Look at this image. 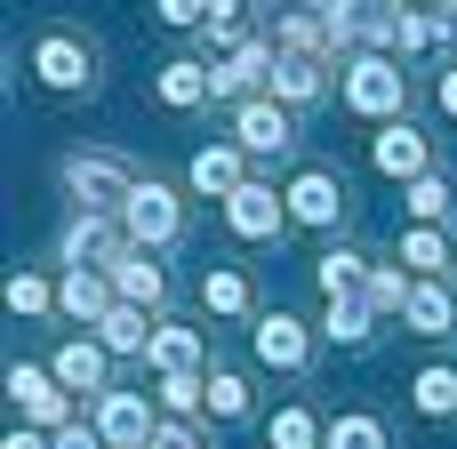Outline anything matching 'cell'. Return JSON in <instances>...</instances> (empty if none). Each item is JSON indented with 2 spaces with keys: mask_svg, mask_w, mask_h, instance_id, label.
Instances as JSON below:
<instances>
[{
  "mask_svg": "<svg viewBox=\"0 0 457 449\" xmlns=\"http://www.w3.org/2000/svg\"><path fill=\"white\" fill-rule=\"evenodd\" d=\"M64 185L80 193V209H129V201H137L129 169H120V161H96V153H88V161L72 153V161H64Z\"/></svg>",
  "mask_w": 457,
  "mask_h": 449,
  "instance_id": "obj_1",
  "label": "cell"
},
{
  "mask_svg": "<svg viewBox=\"0 0 457 449\" xmlns=\"http://www.w3.org/2000/svg\"><path fill=\"white\" fill-rule=\"evenodd\" d=\"M96 434H104V449H153L161 426H153L145 394H120V386H112V394L96 402Z\"/></svg>",
  "mask_w": 457,
  "mask_h": 449,
  "instance_id": "obj_2",
  "label": "cell"
},
{
  "mask_svg": "<svg viewBox=\"0 0 457 449\" xmlns=\"http://www.w3.org/2000/svg\"><path fill=\"white\" fill-rule=\"evenodd\" d=\"M8 394H16V410L32 426H72V402H64V386L48 370H8Z\"/></svg>",
  "mask_w": 457,
  "mask_h": 449,
  "instance_id": "obj_3",
  "label": "cell"
},
{
  "mask_svg": "<svg viewBox=\"0 0 457 449\" xmlns=\"http://www.w3.org/2000/svg\"><path fill=\"white\" fill-rule=\"evenodd\" d=\"M345 104H353V112H394V104H402V72H394L386 56H361V64L345 72Z\"/></svg>",
  "mask_w": 457,
  "mask_h": 449,
  "instance_id": "obj_4",
  "label": "cell"
},
{
  "mask_svg": "<svg viewBox=\"0 0 457 449\" xmlns=\"http://www.w3.org/2000/svg\"><path fill=\"white\" fill-rule=\"evenodd\" d=\"M48 378H56L64 394H96V402L112 394V386H104V345H64V353L48 362Z\"/></svg>",
  "mask_w": 457,
  "mask_h": 449,
  "instance_id": "obj_5",
  "label": "cell"
},
{
  "mask_svg": "<svg viewBox=\"0 0 457 449\" xmlns=\"http://www.w3.org/2000/svg\"><path fill=\"white\" fill-rule=\"evenodd\" d=\"M289 209H297V217H305V225H329V217H337V209H345V185H337V177H329V169H305V177H297V185H289Z\"/></svg>",
  "mask_w": 457,
  "mask_h": 449,
  "instance_id": "obj_6",
  "label": "cell"
},
{
  "mask_svg": "<svg viewBox=\"0 0 457 449\" xmlns=\"http://www.w3.org/2000/svg\"><path fill=\"white\" fill-rule=\"evenodd\" d=\"M225 217H233V233H241V241H265V233H281V201H273L265 185H241V193L225 201Z\"/></svg>",
  "mask_w": 457,
  "mask_h": 449,
  "instance_id": "obj_7",
  "label": "cell"
},
{
  "mask_svg": "<svg viewBox=\"0 0 457 449\" xmlns=\"http://www.w3.org/2000/svg\"><path fill=\"white\" fill-rule=\"evenodd\" d=\"M120 217H129L137 241H169V233H177V201H169L161 185H137V201H129Z\"/></svg>",
  "mask_w": 457,
  "mask_h": 449,
  "instance_id": "obj_8",
  "label": "cell"
},
{
  "mask_svg": "<svg viewBox=\"0 0 457 449\" xmlns=\"http://www.w3.org/2000/svg\"><path fill=\"white\" fill-rule=\"evenodd\" d=\"M257 362H265V370H297V362H305V329H297L289 313L257 321Z\"/></svg>",
  "mask_w": 457,
  "mask_h": 449,
  "instance_id": "obj_9",
  "label": "cell"
},
{
  "mask_svg": "<svg viewBox=\"0 0 457 449\" xmlns=\"http://www.w3.org/2000/svg\"><path fill=\"white\" fill-rule=\"evenodd\" d=\"M378 169H386V177H418V169H426V137H418L410 121H394V129L378 137Z\"/></svg>",
  "mask_w": 457,
  "mask_h": 449,
  "instance_id": "obj_10",
  "label": "cell"
},
{
  "mask_svg": "<svg viewBox=\"0 0 457 449\" xmlns=\"http://www.w3.org/2000/svg\"><path fill=\"white\" fill-rule=\"evenodd\" d=\"M241 145L249 153H281L289 145V112L281 104H241Z\"/></svg>",
  "mask_w": 457,
  "mask_h": 449,
  "instance_id": "obj_11",
  "label": "cell"
},
{
  "mask_svg": "<svg viewBox=\"0 0 457 449\" xmlns=\"http://www.w3.org/2000/svg\"><path fill=\"white\" fill-rule=\"evenodd\" d=\"M64 257H72V265H80V257H104V265H120L129 249H120V233H112L104 217H80V225L64 233Z\"/></svg>",
  "mask_w": 457,
  "mask_h": 449,
  "instance_id": "obj_12",
  "label": "cell"
},
{
  "mask_svg": "<svg viewBox=\"0 0 457 449\" xmlns=\"http://www.w3.org/2000/svg\"><path fill=\"white\" fill-rule=\"evenodd\" d=\"M32 64H40V80H48V88H80V80H88V56H80L72 40H40V56H32Z\"/></svg>",
  "mask_w": 457,
  "mask_h": 449,
  "instance_id": "obj_13",
  "label": "cell"
},
{
  "mask_svg": "<svg viewBox=\"0 0 457 449\" xmlns=\"http://www.w3.org/2000/svg\"><path fill=\"white\" fill-rule=\"evenodd\" d=\"M96 329H104V353H145V345L161 337V329H145V313H137V305H112Z\"/></svg>",
  "mask_w": 457,
  "mask_h": 449,
  "instance_id": "obj_14",
  "label": "cell"
},
{
  "mask_svg": "<svg viewBox=\"0 0 457 449\" xmlns=\"http://www.w3.org/2000/svg\"><path fill=\"white\" fill-rule=\"evenodd\" d=\"M161 96H169V104H201V96H217V88H209V64H193V56L161 64Z\"/></svg>",
  "mask_w": 457,
  "mask_h": 449,
  "instance_id": "obj_15",
  "label": "cell"
},
{
  "mask_svg": "<svg viewBox=\"0 0 457 449\" xmlns=\"http://www.w3.org/2000/svg\"><path fill=\"white\" fill-rule=\"evenodd\" d=\"M193 193H225V201H233V193H241V161H233L225 145H217V153H193Z\"/></svg>",
  "mask_w": 457,
  "mask_h": 449,
  "instance_id": "obj_16",
  "label": "cell"
},
{
  "mask_svg": "<svg viewBox=\"0 0 457 449\" xmlns=\"http://www.w3.org/2000/svg\"><path fill=\"white\" fill-rule=\"evenodd\" d=\"M193 362H201V337L193 329H161L153 337V370L161 378H193Z\"/></svg>",
  "mask_w": 457,
  "mask_h": 449,
  "instance_id": "obj_17",
  "label": "cell"
},
{
  "mask_svg": "<svg viewBox=\"0 0 457 449\" xmlns=\"http://www.w3.org/2000/svg\"><path fill=\"white\" fill-rule=\"evenodd\" d=\"M112 289H120L129 305H153V297H161V265H145V257L129 249V257L112 265Z\"/></svg>",
  "mask_w": 457,
  "mask_h": 449,
  "instance_id": "obj_18",
  "label": "cell"
},
{
  "mask_svg": "<svg viewBox=\"0 0 457 449\" xmlns=\"http://www.w3.org/2000/svg\"><path fill=\"white\" fill-rule=\"evenodd\" d=\"M265 442H273V449H321L329 434L313 426V410H281V418L265 426Z\"/></svg>",
  "mask_w": 457,
  "mask_h": 449,
  "instance_id": "obj_19",
  "label": "cell"
},
{
  "mask_svg": "<svg viewBox=\"0 0 457 449\" xmlns=\"http://www.w3.org/2000/svg\"><path fill=\"white\" fill-rule=\"evenodd\" d=\"M410 394H418V410H426V418H450V410H457V370H418V386H410Z\"/></svg>",
  "mask_w": 457,
  "mask_h": 449,
  "instance_id": "obj_20",
  "label": "cell"
},
{
  "mask_svg": "<svg viewBox=\"0 0 457 449\" xmlns=\"http://www.w3.org/2000/svg\"><path fill=\"white\" fill-rule=\"evenodd\" d=\"M56 297H64V313H80V321H104V313H112V305H104V289H96L80 265L64 273V289H56Z\"/></svg>",
  "mask_w": 457,
  "mask_h": 449,
  "instance_id": "obj_21",
  "label": "cell"
},
{
  "mask_svg": "<svg viewBox=\"0 0 457 449\" xmlns=\"http://www.w3.org/2000/svg\"><path fill=\"white\" fill-rule=\"evenodd\" d=\"M201 305H209V313H241V305H249V281H241V273H225V265H217V273H201Z\"/></svg>",
  "mask_w": 457,
  "mask_h": 449,
  "instance_id": "obj_22",
  "label": "cell"
},
{
  "mask_svg": "<svg viewBox=\"0 0 457 449\" xmlns=\"http://www.w3.org/2000/svg\"><path fill=\"white\" fill-rule=\"evenodd\" d=\"M329 449H386V426L361 418V410H345V418L329 426Z\"/></svg>",
  "mask_w": 457,
  "mask_h": 449,
  "instance_id": "obj_23",
  "label": "cell"
},
{
  "mask_svg": "<svg viewBox=\"0 0 457 449\" xmlns=\"http://www.w3.org/2000/svg\"><path fill=\"white\" fill-rule=\"evenodd\" d=\"M273 88H281V96H297V104H305V96H313V88H321V72H313V56H281V64H273Z\"/></svg>",
  "mask_w": 457,
  "mask_h": 449,
  "instance_id": "obj_24",
  "label": "cell"
},
{
  "mask_svg": "<svg viewBox=\"0 0 457 449\" xmlns=\"http://www.w3.org/2000/svg\"><path fill=\"white\" fill-rule=\"evenodd\" d=\"M321 289H329V297H353V289H361V257H353V249H329V257H321Z\"/></svg>",
  "mask_w": 457,
  "mask_h": 449,
  "instance_id": "obj_25",
  "label": "cell"
},
{
  "mask_svg": "<svg viewBox=\"0 0 457 449\" xmlns=\"http://www.w3.org/2000/svg\"><path fill=\"white\" fill-rule=\"evenodd\" d=\"M402 313H410L426 337H442V329H450V297H442V289H410V305H402Z\"/></svg>",
  "mask_w": 457,
  "mask_h": 449,
  "instance_id": "obj_26",
  "label": "cell"
},
{
  "mask_svg": "<svg viewBox=\"0 0 457 449\" xmlns=\"http://www.w3.org/2000/svg\"><path fill=\"white\" fill-rule=\"evenodd\" d=\"M329 337H337V345H361V337H370L361 297H329Z\"/></svg>",
  "mask_w": 457,
  "mask_h": 449,
  "instance_id": "obj_27",
  "label": "cell"
},
{
  "mask_svg": "<svg viewBox=\"0 0 457 449\" xmlns=\"http://www.w3.org/2000/svg\"><path fill=\"white\" fill-rule=\"evenodd\" d=\"M161 402H169L177 418H193V410L209 402V378H161Z\"/></svg>",
  "mask_w": 457,
  "mask_h": 449,
  "instance_id": "obj_28",
  "label": "cell"
},
{
  "mask_svg": "<svg viewBox=\"0 0 457 449\" xmlns=\"http://www.w3.org/2000/svg\"><path fill=\"white\" fill-rule=\"evenodd\" d=\"M209 410H217V418H241V410H249V386H241L233 370H217V378H209Z\"/></svg>",
  "mask_w": 457,
  "mask_h": 449,
  "instance_id": "obj_29",
  "label": "cell"
},
{
  "mask_svg": "<svg viewBox=\"0 0 457 449\" xmlns=\"http://www.w3.org/2000/svg\"><path fill=\"white\" fill-rule=\"evenodd\" d=\"M410 209H418V217H442V209H450V185H442V177H418V185H410Z\"/></svg>",
  "mask_w": 457,
  "mask_h": 449,
  "instance_id": "obj_30",
  "label": "cell"
},
{
  "mask_svg": "<svg viewBox=\"0 0 457 449\" xmlns=\"http://www.w3.org/2000/svg\"><path fill=\"white\" fill-rule=\"evenodd\" d=\"M40 305H48V281L16 273V281H8V313H40Z\"/></svg>",
  "mask_w": 457,
  "mask_h": 449,
  "instance_id": "obj_31",
  "label": "cell"
},
{
  "mask_svg": "<svg viewBox=\"0 0 457 449\" xmlns=\"http://www.w3.org/2000/svg\"><path fill=\"white\" fill-rule=\"evenodd\" d=\"M370 305H410V281L402 273H370Z\"/></svg>",
  "mask_w": 457,
  "mask_h": 449,
  "instance_id": "obj_32",
  "label": "cell"
},
{
  "mask_svg": "<svg viewBox=\"0 0 457 449\" xmlns=\"http://www.w3.org/2000/svg\"><path fill=\"white\" fill-rule=\"evenodd\" d=\"M402 257H410V265H442V233H410Z\"/></svg>",
  "mask_w": 457,
  "mask_h": 449,
  "instance_id": "obj_33",
  "label": "cell"
},
{
  "mask_svg": "<svg viewBox=\"0 0 457 449\" xmlns=\"http://www.w3.org/2000/svg\"><path fill=\"white\" fill-rule=\"evenodd\" d=\"M56 449H104L96 426H56Z\"/></svg>",
  "mask_w": 457,
  "mask_h": 449,
  "instance_id": "obj_34",
  "label": "cell"
},
{
  "mask_svg": "<svg viewBox=\"0 0 457 449\" xmlns=\"http://www.w3.org/2000/svg\"><path fill=\"white\" fill-rule=\"evenodd\" d=\"M153 449H201V434H193V426H161V434H153Z\"/></svg>",
  "mask_w": 457,
  "mask_h": 449,
  "instance_id": "obj_35",
  "label": "cell"
},
{
  "mask_svg": "<svg viewBox=\"0 0 457 449\" xmlns=\"http://www.w3.org/2000/svg\"><path fill=\"white\" fill-rule=\"evenodd\" d=\"M161 16H169V24H201L209 8H201V0H161Z\"/></svg>",
  "mask_w": 457,
  "mask_h": 449,
  "instance_id": "obj_36",
  "label": "cell"
},
{
  "mask_svg": "<svg viewBox=\"0 0 457 449\" xmlns=\"http://www.w3.org/2000/svg\"><path fill=\"white\" fill-rule=\"evenodd\" d=\"M0 449H56V442H40V434H8Z\"/></svg>",
  "mask_w": 457,
  "mask_h": 449,
  "instance_id": "obj_37",
  "label": "cell"
},
{
  "mask_svg": "<svg viewBox=\"0 0 457 449\" xmlns=\"http://www.w3.org/2000/svg\"><path fill=\"white\" fill-rule=\"evenodd\" d=\"M442 104H450V112H457V72H450V80H442Z\"/></svg>",
  "mask_w": 457,
  "mask_h": 449,
  "instance_id": "obj_38",
  "label": "cell"
}]
</instances>
